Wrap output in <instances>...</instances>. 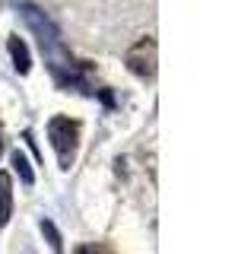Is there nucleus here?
<instances>
[{"label": "nucleus", "mask_w": 238, "mask_h": 254, "mask_svg": "<svg viewBox=\"0 0 238 254\" xmlns=\"http://www.w3.org/2000/svg\"><path fill=\"white\" fill-rule=\"evenodd\" d=\"M48 133H51V146L63 156V165H70V153H73V146L79 140V124L73 118L58 115V118H51V124H48Z\"/></svg>", "instance_id": "f257e3e1"}, {"label": "nucleus", "mask_w": 238, "mask_h": 254, "mask_svg": "<svg viewBox=\"0 0 238 254\" xmlns=\"http://www.w3.org/2000/svg\"><path fill=\"white\" fill-rule=\"evenodd\" d=\"M127 64H130L140 76H153L156 73V42H153V38H143V42L130 51Z\"/></svg>", "instance_id": "f03ea898"}, {"label": "nucleus", "mask_w": 238, "mask_h": 254, "mask_svg": "<svg viewBox=\"0 0 238 254\" xmlns=\"http://www.w3.org/2000/svg\"><path fill=\"white\" fill-rule=\"evenodd\" d=\"M13 216V178L6 172H0V222Z\"/></svg>", "instance_id": "7ed1b4c3"}, {"label": "nucleus", "mask_w": 238, "mask_h": 254, "mask_svg": "<svg viewBox=\"0 0 238 254\" xmlns=\"http://www.w3.org/2000/svg\"><path fill=\"white\" fill-rule=\"evenodd\" d=\"M10 54H13V64H16V70H19V73H29V70H32L29 48H26V42H22L19 35H13V38H10Z\"/></svg>", "instance_id": "20e7f679"}, {"label": "nucleus", "mask_w": 238, "mask_h": 254, "mask_svg": "<svg viewBox=\"0 0 238 254\" xmlns=\"http://www.w3.org/2000/svg\"><path fill=\"white\" fill-rule=\"evenodd\" d=\"M42 232H45V238H48V245H51V248H60V235H58V229L51 226V222H42Z\"/></svg>", "instance_id": "39448f33"}, {"label": "nucleus", "mask_w": 238, "mask_h": 254, "mask_svg": "<svg viewBox=\"0 0 238 254\" xmlns=\"http://www.w3.org/2000/svg\"><path fill=\"white\" fill-rule=\"evenodd\" d=\"M13 165H16V172H19L26 181H32V169H29L26 159H22V153H16V156H13Z\"/></svg>", "instance_id": "423d86ee"}, {"label": "nucleus", "mask_w": 238, "mask_h": 254, "mask_svg": "<svg viewBox=\"0 0 238 254\" xmlns=\"http://www.w3.org/2000/svg\"><path fill=\"white\" fill-rule=\"evenodd\" d=\"M0 146H3V143H0Z\"/></svg>", "instance_id": "0eeeda50"}]
</instances>
